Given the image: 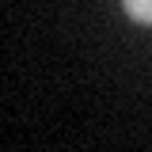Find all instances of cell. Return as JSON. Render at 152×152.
<instances>
[{"label":"cell","mask_w":152,"mask_h":152,"mask_svg":"<svg viewBox=\"0 0 152 152\" xmlns=\"http://www.w3.org/2000/svg\"><path fill=\"white\" fill-rule=\"evenodd\" d=\"M126 12L137 23H152V0H126Z\"/></svg>","instance_id":"cell-1"}]
</instances>
